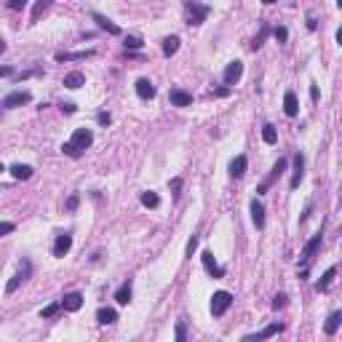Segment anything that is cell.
Here are the masks:
<instances>
[{"label": "cell", "mask_w": 342, "mask_h": 342, "mask_svg": "<svg viewBox=\"0 0 342 342\" xmlns=\"http://www.w3.org/2000/svg\"><path fill=\"white\" fill-rule=\"evenodd\" d=\"M91 142H94L91 128H75L73 136H70V142L62 145V152H64V155H70V158H80L91 147Z\"/></svg>", "instance_id": "1"}, {"label": "cell", "mask_w": 342, "mask_h": 342, "mask_svg": "<svg viewBox=\"0 0 342 342\" xmlns=\"http://www.w3.org/2000/svg\"><path fill=\"white\" fill-rule=\"evenodd\" d=\"M233 305V294L230 291H214V297H211V315L214 318H222Z\"/></svg>", "instance_id": "2"}, {"label": "cell", "mask_w": 342, "mask_h": 342, "mask_svg": "<svg viewBox=\"0 0 342 342\" xmlns=\"http://www.w3.org/2000/svg\"><path fill=\"white\" fill-rule=\"evenodd\" d=\"M321 243H324V235L321 233H315L313 238L305 243V249H302V257H300V262H302V267H308L310 265V259L318 254V249H321Z\"/></svg>", "instance_id": "3"}, {"label": "cell", "mask_w": 342, "mask_h": 342, "mask_svg": "<svg viewBox=\"0 0 342 342\" xmlns=\"http://www.w3.org/2000/svg\"><path fill=\"white\" fill-rule=\"evenodd\" d=\"M187 14H190L187 25L198 27V25H203V21H206V16H209V6H200V3H195V0H190V3H187Z\"/></svg>", "instance_id": "4"}, {"label": "cell", "mask_w": 342, "mask_h": 342, "mask_svg": "<svg viewBox=\"0 0 342 342\" xmlns=\"http://www.w3.org/2000/svg\"><path fill=\"white\" fill-rule=\"evenodd\" d=\"M59 305H62L67 313H78L80 308H83V294H80V291H70V294H64V297H62V302H59Z\"/></svg>", "instance_id": "5"}, {"label": "cell", "mask_w": 342, "mask_h": 342, "mask_svg": "<svg viewBox=\"0 0 342 342\" xmlns=\"http://www.w3.org/2000/svg\"><path fill=\"white\" fill-rule=\"evenodd\" d=\"M32 97H30V91H11L8 97L3 99V107L6 110H14V107H21V104H27Z\"/></svg>", "instance_id": "6"}, {"label": "cell", "mask_w": 342, "mask_h": 342, "mask_svg": "<svg viewBox=\"0 0 342 342\" xmlns=\"http://www.w3.org/2000/svg\"><path fill=\"white\" fill-rule=\"evenodd\" d=\"M70 249H73V235L70 233H59L56 235V241H54V257H64Z\"/></svg>", "instance_id": "7"}, {"label": "cell", "mask_w": 342, "mask_h": 342, "mask_svg": "<svg viewBox=\"0 0 342 342\" xmlns=\"http://www.w3.org/2000/svg\"><path fill=\"white\" fill-rule=\"evenodd\" d=\"M284 171H286V158H278V161H276V166H273V171H270V176H267V179L257 187V193H265L267 187L273 185V182H276V179H278V176L284 174Z\"/></svg>", "instance_id": "8"}, {"label": "cell", "mask_w": 342, "mask_h": 342, "mask_svg": "<svg viewBox=\"0 0 342 342\" xmlns=\"http://www.w3.org/2000/svg\"><path fill=\"white\" fill-rule=\"evenodd\" d=\"M200 259H203V267H206V273L211 278H222V276H225V270L217 265V259H214V254H211V252H203V254H200Z\"/></svg>", "instance_id": "9"}, {"label": "cell", "mask_w": 342, "mask_h": 342, "mask_svg": "<svg viewBox=\"0 0 342 342\" xmlns=\"http://www.w3.org/2000/svg\"><path fill=\"white\" fill-rule=\"evenodd\" d=\"M169 99H171L174 107H190V104H193V94H187L182 88H171L169 91Z\"/></svg>", "instance_id": "10"}, {"label": "cell", "mask_w": 342, "mask_h": 342, "mask_svg": "<svg viewBox=\"0 0 342 342\" xmlns=\"http://www.w3.org/2000/svg\"><path fill=\"white\" fill-rule=\"evenodd\" d=\"M91 19L97 21V25H99V30H104L107 35H121V27H118L115 21H110V19L104 16V14H99V11H94V14H91Z\"/></svg>", "instance_id": "11"}, {"label": "cell", "mask_w": 342, "mask_h": 342, "mask_svg": "<svg viewBox=\"0 0 342 342\" xmlns=\"http://www.w3.org/2000/svg\"><path fill=\"white\" fill-rule=\"evenodd\" d=\"M241 75H243V62H230L222 78H225V83H227V86H235V83L241 80Z\"/></svg>", "instance_id": "12"}, {"label": "cell", "mask_w": 342, "mask_h": 342, "mask_svg": "<svg viewBox=\"0 0 342 342\" xmlns=\"http://www.w3.org/2000/svg\"><path fill=\"white\" fill-rule=\"evenodd\" d=\"M246 169H249V158L246 155H235L230 161V176L233 179H241V176L246 174Z\"/></svg>", "instance_id": "13"}, {"label": "cell", "mask_w": 342, "mask_h": 342, "mask_svg": "<svg viewBox=\"0 0 342 342\" xmlns=\"http://www.w3.org/2000/svg\"><path fill=\"white\" fill-rule=\"evenodd\" d=\"M302 176H305V155H302V152H297V155H294V176H291V190H297V187H300Z\"/></svg>", "instance_id": "14"}, {"label": "cell", "mask_w": 342, "mask_h": 342, "mask_svg": "<svg viewBox=\"0 0 342 342\" xmlns=\"http://www.w3.org/2000/svg\"><path fill=\"white\" fill-rule=\"evenodd\" d=\"M88 56H94V49H86V51H59L56 62H80V59H88Z\"/></svg>", "instance_id": "15"}, {"label": "cell", "mask_w": 342, "mask_h": 342, "mask_svg": "<svg viewBox=\"0 0 342 342\" xmlns=\"http://www.w3.org/2000/svg\"><path fill=\"white\" fill-rule=\"evenodd\" d=\"M80 86H86V75L80 73V70H73V73H67V75H64V88L78 91Z\"/></svg>", "instance_id": "16"}, {"label": "cell", "mask_w": 342, "mask_h": 342, "mask_svg": "<svg viewBox=\"0 0 342 342\" xmlns=\"http://www.w3.org/2000/svg\"><path fill=\"white\" fill-rule=\"evenodd\" d=\"M252 222H254V227L257 230H262L265 227V206H262V200H252Z\"/></svg>", "instance_id": "17"}, {"label": "cell", "mask_w": 342, "mask_h": 342, "mask_svg": "<svg viewBox=\"0 0 342 342\" xmlns=\"http://www.w3.org/2000/svg\"><path fill=\"white\" fill-rule=\"evenodd\" d=\"M11 171V176H14V179H21V182H27V179H32V166H27V163H14V166L8 169Z\"/></svg>", "instance_id": "18"}, {"label": "cell", "mask_w": 342, "mask_h": 342, "mask_svg": "<svg viewBox=\"0 0 342 342\" xmlns=\"http://www.w3.org/2000/svg\"><path fill=\"white\" fill-rule=\"evenodd\" d=\"M131 278H128V281H123V284L121 286H118V291H115V302L118 305H128V302H131Z\"/></svg>", "instance_id": "19"}, {"label": "cell", "mask_w": 342, "mask_h": 342, "mask_svg": "<svg viewBox=\"0 0 342 342\" xmlns=\"http://www.w3.org/2000/svg\"><path fill=\"white\" fill-rule=\"evenodd\" d=\"M136 97L139 99H152L155 97V86H152L147 78H139L136 80Z\"/></svg>", "instance_id": "20"}, {"label": "cell", "mask_w": 342, "mask_h": 342, "mask_svg": "<svg viewBox=\"0 0 342 342\" xmlns=\"http://www.w3.org/2000/svg\"><path fill=\"white\" fill-rule=\"evenodd\" d=\"M284 112H286L289 118H294V115L300 112V104H297V94H294V91H286V94H284Z\"/></svg>", "instance_id": "21"}, {"label": "cell", "mask_w": 342, "mask_h": 342, "mask_svg": "<svg viewBox=\"0 0 342 342\" xmlns=\"http://www.w3.org/2000/svg\"><path fill=\"white\" fill-rule=\"evenodd\" d=\"M278 332H284V326H281V324H270V326H265L259 334H249L246 339H249V342H252V339H270V337H276Z\"/></svg>", "instance_id": "22"}, {"label": "cell", "mask_w": 342, "mask_h": 342, "mask_svg": "<svg viewBox=\"0 0 342 342\" xmlns=\"http://www.w3.org/2000/svg\"><path fill=\"white\" fill-rule=\"evenodd\" d=\"M27 276H30V262H25V270H21V273H16V276L6 284V294H14V291L19 289V284H21V281H25Z\"/></svg>", "instance_id": "23"}, {"label": "cell", "mask_w": 342, "mask_h": 342, "mask_svg": "<svg viewBox=\"0 0 342 342\" xmlns=\"http://www.w3.org/2000/svg\"><path fill=\"white\" fill-rule=\"evenodd\" d=\"M334 276H337V267H329L326 273L321 276V281L315 284V291L318 294H324V291H329V286H332V281H334Z\"/></svg>", "instance_id": "24"}, {"label": "cell", "mask_w": 342, "mask_h": 342, "mask_svg": "<svg viewBox=\"0 0 342 342\" xmlns=\"http://www.w3.org/2000/svg\"><path fill=\"white\" fill-rule=\"evenodd\" d=\"M97 321L104 324V326H112V324L118 321V313H115L112 308H99V310H97Z\"/></svg>", "instance_id": "25"}, {"label": "cell", "mask_w": 342, "mask_h": 342, "mask_svg": "<svg viewBox=\"0 0 342 342\" xmlns=\"http://www.w3.org/2000/svg\"><path fill=\"white\" fill-rule=\"evenodd\" d=\"M339 324H342V313L339 310H334L332 315L326 318V326H324V332L332 337V334H337V329H339Z\"/></svg>", "instance_id": "26"}, {"label": "cell", "mask_w": 342, "mask_h": 342, "mask_svg": "<svg viewBox=\"0 0 342 342\" xmlns=\"http://www.w3.org/2000/svg\"><path fill=\"white\" fill-rule=\"evenodd\" d=\"M176 51H179V38L176 35H169V38H163V56H174Z\"/></svg>", "instance_id": "27"}, {"label": "cell", "mask_w": 342, "mask_h": 342, "mask_svg": "<svg viewBox=\"0 0 342 342\" xmlns=\"http://www.w3.org/2000/svg\"><path fill=\"white\" fill-rule=\"evenodd\" d=\"M142 206L145 209H158L161 206V198H158V193H152V190H147V193H142Z\"/></svg>", "instance_id": "28"}, {"label": "cell", "mask_w": 342, "mask_h": 342, "mask_svg": "<svg viewBox=\"0 0 342 342\" xmlns=\"http://www.w3.org/2000/svg\"><path fill=\"white\" fill-rule=\"evenodd\" d=\"M51 6V0H35V8H32V25L43 16V11Z\"/></svg>", "instance_id": "29"}, {"label": "cell", "mask_w": 342, "mask_h": 342, "mask_svg": "<svg viewBox=\"0 0 342 342\" xmlns=\"http://www.w3.org/2000/svg\"><path fill=\"white\" fill-rule=\"evenodd\" d=\"M262 139H265V142H267V145H276V142H278V134H276V126H270V123H267V126L262 128Z\"/></svg>", "instance_id": "30"}, {"label": "cell", "mask_w": 342, "mask_h": 342, "mask_svg": "<svg viewBox=\"0 0 342 342\" xmlns=\"http://www.w3.org/2000/svg\"><path fill=\"white\" fill-rule=\"evenodd\" d=\"M123 45H126V51H128V49H131V51H136V49H142V38H136V35H128Z\"/></svg>", "instance_id": "31"}, {"label": "cell", "mask_w": 342, "mask_h": 342, "mask_svg": "<svg viewBox=\"0 0 342 342\" xmlns=\"http://www.w3.org/2000/svg\"><path fill=\"white\" fill-rule=\"evenodd\" d=\"M169 187H171V195H174V200H179V190H182V179H179V176H174V179L169 182Z\"/></svg>", "instance_id": "32"}, {"label": "cell", "mask_w": 342, "mask_h": 342, "mask_svg": "<svg viewBox=\"0 0 342 342\" xmlns=\"http://www.w3.org/2000/svg\"><path fill=\"white\" fill-rule=\"evenodd\" d=\"M195 249H198V235H190V241H187V246H185V257H193Z\"/></svg>", "instance_id": "33"}, {"label": "cell", "mask_w": 342, "mask_h": 342, "mask_svg": "<svg viewBox=\"0 0 342 342\" xmlns=\"http://www.w3.org/2000/svg\"><path fill=\"white\" fill-rule=\"evenodd\" d=\"M59 308H62V305H59V302H51V305H45V308H43V318H54V315L59 313Z\"/></svg>", "instance_id": "34"}, {"label": "cell", "mask_w": 342, "mask_h": 342, "mask_svg": "<svg viewBox=\"0 0 342 342\" xmlns=\"http://www.w3.org/2000/svg\"><path fill=\"white\" fill-rule=\"evenodd\" d=\"M273 35H276V40H278V43H286V38H289V30H286L284 25H278V27L273 30Z\"/></svg>", "instance_id": "35"}, {"label": "cell", "mask_w": 342, "mask_h": 342, "mask_svg": "<svg viewBox=\"0 0 342 342\" xmlns=\"http://www.w3.org/2000/svg\"><path fill=\"white\" fill-rule=\"evenodd\" d=\"M267 32H270V27H267V25H262V32H259V35H257V38H254V43H252V49H259V45H262V40L267 38Z\"/></svg>", "instance_id": "36"}, {"label": "cell", "mask_w": 342, "mask_h": 342, "mask_svg": "<svg viewBox=\"0 0 342 342\" xmlns=\"http://www.w3.org/2000/svg\"><path fill=\"white\" fill-rule=\"evenodd\" d=\"M174 337H176V342H185V337H187V329H185V324H182V321L176 324V332H174Z\"/></svg>", "instance_id": "37"}, {"label": "cell", "mask_w": 342, "mask_h": 342, "mask_svg": "<svg viewBox=\"0 0 342 342\" xmlns=\"http://www.w3.org/2000/svg\"><path fill=\"white\" fill-rule=\"evenodd\" d=\"M14 230H16L14 222H0V238H3L6 233H14Z\"/></svg>", "instance_id": "38"}, {"label": "cell", "mask_w": 342, "mask_h": 342, "mask_svg": "<svg viewBox=\"0 0 342 342\" xmlns=\"http://www.w3.org/2000/svg\"><path fill=\"white\" fill-rule=\"evenodd\" d=\"M11 11H21V8H25L27 6V0H8V3H6Z\"/></svg>", "instance_id": "39"}, {"label": "cell", "mask_w": 342, "mask_h": 342, "mask_svg": "<svg viewBox=\"0 0 342 342\" xmlns=\"http://www.w3.org/2000/svg\"><path fill=\"white\" fill-rule=\"evenodd\" d=\"M97 121H99V126H110V123H112V118H110V112H99V115H97Z\"/></svg>", "instance_id": "40"}, {"label": "cell", "mask_w": 342, "mask_h": 342, "mask_svg": "<svg viewBox=\"0 0 342 342\" xmlns=\"http://www.w3.org/2000/svg\"><path fill=\"white\" fill-rule=\"evenodd\" d=\"M78 203H80V198H78L75 193H73V195L67 198V209H70V211H75V209H78Z\"/></svg>", "instance_id": "41"}, {"label": "cell", "mask_w": 342, "mask_h": 342, "mask_svg": "<svg viewBox=\"0 0 342 342\" xmlns=\"http://www.w3.org/2000/svg\"><path fill=\"white\" fill-rule=\"evenodd\" d=\"M284 305H286V297H284V294H276V300H273V308L278 310V308H284Z\"/></svg>", "instance_id": "42"}, {"label": "cell", "mask_w": 342, "mask_h": 342, "mask_svg": "<svg viewBox=\"0 0 342 342\" xmlns=\"http://www.w3.org/2000/svg\"><path fill=\"white\" fill-rule=\"evenodd\" d=\"M78 107H75V104L73 102H62V112H67V115H73Z\"/></svg>", "instance_id": "43"}, {"label": "cell", "mask_w": 342, "mask_h": 342, "mask_svg": "<svg viewBox=\"0 0 342 342\" xmlns=\"http://www.w3.org/2000/svg\"><path fill=\"white\" fill-rule=\"evenodd\" d=\"M14 75V67H0V78H11Z\"/></svg>", "instance_id": "44"}, {"label": "cell", "mask_w": 342, "mask_h": 342, "mask_svg": "<svg viewBox=\"0 0 342 342\" xmlns=\"http://www.w3.org/2000/svg\"><path fill=\"white\" fill-rule=\"evenodd\" d=\"M310 99L318 102V86H310Z\"/></svg>", "instance_id": "45"}, {"label": "cell", "mask_w": 342, "mask_h": 342, "mask_svg": "<svg viewBox=\"0 0 342 342\" xmlns=\"http://www.w3.org/2000/svg\"><path fill=\"white\" fill-rule=\"evenodd\" d=\"M315 27H318V21L313 16H308V30H315Z\"/></svg>", "instance_id": "46"}, {"label": "cell", "mask_w": 342, "mask_h": 342, "mask_svg": "<svg viewBox=\"0 0 342 342\" xmlns=\"http://www.w3.org/2000/svg\"><path fill=\"white\" fill-rule=\"evenodd\" d=\"M6 51V40H0V54H3Z\"/></svg>", "instance_id": "47"}, {"label": "cell", "mask_w": 342, "mask_h": 342, "mask_svg": "<svg viewBox=\"0 0 342 342\" xmlns=\"http://www.w3.org/2000/svg\"><path fill=\"white\" fill-rule=\"evenodd\" d=\"M262 3H265V6H270V3H276V0H262Z\"/></svg>", "instance_id": "48"}, {"label": "cell", "mask_w": 342, "mask_h": 342, "mask_svg": "<svg viewBox=\"0 0 342 342\" xmlns=\"http://www.w3.org/2000/svg\"><path fill=\"white\" fill-rule=\"evenodd\" d=\"M0 171H6V169H3V163H0Z\"/></svg>", "instance_id": "49"}]
</instances>
